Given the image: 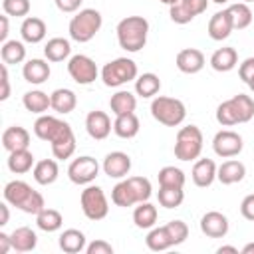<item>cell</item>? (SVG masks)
<instances>
[{"instance_id": "6da1fadb", "label": "cell", "mask_w": 254, "mask_h": 254, "mask_svg": "<svg viewBox=\"0 0 254 254\" xmlns=\"http://www.w3.org/2000/svg\"><path fill=\"white\" fill-rule=\"evenodd\" d=\"M2 194H4V200L10 202V206H16L18 210H22L26 214H38L46 206L42 192L32 189V185H28L26 181L16 179V181L6 183Z\"/></svg>"}, {"instance_id": "7a4b0ae2", "label": "cell", "mask_w": 254, "mask_h": 254, "mask_svg": "<svg viewBox=\"0 0 254 254\" xmlns=\"http://www.w3.org/2000/svg\"><path fill=\"white\" fill-rule=\"evenodd\" d=\"M115 32H117L119 46L125 52L135 54V52H141L145 48V44H147L149 22L143 16H127V18L119 20Z\"/></svg>"}, {"instance_id": "3957f363", "label": "cell", "mask_w": 254, "mask_h": 254, "mask_svg": "<svg viewBox=\"0 0 254 254\" xmlns=\"http://www.w3.org/2000/svg\"><path fill=\"white\" fill-rule=\"evenodd\" d=\"M254 117V99L246 93H238L216 107V121L222 127L248 123Z\"/></svg>"}, {"instance_id": "277c9868", "label": "cell", "mask_w": 254, "mask_h": 254, "mask_svg": "<svg viewBox=\"0 0 254 254\" xmlns=\"http://www.w3.org/2000/svg\"><path fill=\"white\" fill-rule=\"evenodd\" d=\"M101 24H103V18H101L99 10H95V8H83V10H79L69 20L67 32H69V38L73 42L85 44V42H89V40L95 38V34L101 30Z\"/></svg>"}, {"instance_id": "5b68a950", "label": "cell", "mask_w": 254, "mask_h": 254, "mask_svg": "<svg viewBox=\"0 0 254 254\" xmlns=\"http://www.w3.org/2000/svg\"><path fill=\"white\" fill-rule=\"evenodd\" d=\"M151 115L155 121L167 127H177L185 121L187 117V107L181 99L177 97H167V95H157L151 101Z\"/></svg>"}, {"instance_id": "8992f818", "label": "cell", "mask_w": 254, "mask_h": 254, "mask_svg": "<svg viewBox=\"0 0 254 254\" xmlns=\"http://www.w3.org/2000/svg\"><path fill=\"white\" fill-rule=\"evenodd\" d=\"M202 131L196 125H185L175 139V157L179 161H196L202 153Z\"/></svg>"}, {"instance_id": "52a82bcc", "label": "cell", "mask_w": 254, "mask_h": 254, "mask_svg": "<svg viewBox=\"0 0 254 254\" xmlns=\"http://www.w3.org/2000/svg\"><path fill=\"white\" fill-rule=\"evenodd\" d=\"M137 75L139 69L131 58H115L101 67V81L107 87H119L123 83L137 79Z\"/></svg>"}, {"instance_id": "ba28073f", "label": "cell", "mask_w": 254, "mask_h": 254, "mask_svg": "<svg viewBox=\"0 0 254 254\" xmlns=\"http://www.w3.org/2000/svg\"><path fill=\"white\" fill-rule=\"evenodd\" d=\"M79 204L83 214L89 220H101L109 212V202L101 187L97 185H85V189L79 194Z\"/></svg>"}, {"instance_id": "9c48e42d", "label": "cell", "mask_w": 254, "mask_h": 254, "mask_svg": "<svg viewBox=\"0 0 254 254\" xmlns=\"http://www.w3.org/2000/svg\"><path fill=\"white\" fill-rule=\"evenodd\" d=\"M67 73H69V77H71L75 83H79V85H89V83H93V81L97 79L99 69H97L95 62H93L89 56H85V54H75V56H71V58L67 60Z\"/></svg>"}, {"instance_id": "30bf717a", "label": "cell", "mask_w": 254, "mask_h": 254, "mask_svg": "<svg viewBox=\"0 0 254 254\" xmlns=\"http://www.w3.org/2000/svg\"><path fill=\"white\" fill-rule=\"evenodd\" d=\"M97 175H99V163L89 155L73 159L67 167V177L73 185H91Z\"/></svg>"}, {"instance_id": "8fae6325", "label": "cell", "mask_w": 254, "mask_h": 254, "mask_svg": "<svg viewBox=\"0 0 254 254\" xmlns=\"http://www.w3.org/2000/svg\"><path fill=\"white\" fill-rule=\"evenodd\" d=\"M244 147V141H242V135L232 131V129H222L214 135L212 139V149L218 157L222 159H232V157H238L240 151Z\"/></svg>"}, {"instance_id": "7c38bea8", "label": "cell", "mask_w": 254, "mask_h": 254, "mask_svg": "<svg viewBox=\"0 0 254 254\" xmlns=\"http://www.w3.org/2000/svg\"><path fill=\"white\" fill-rule=\"evenodd\" d=\"M69 127V123H65V121H62V119H58V117H54V115H40L36 121H34V135L38 137V139H42V141H48V143H52L56 137H60L65 129Z\"/></svg>"}, {"instance_id": "4fadbf2b", "label": "cell", "mask_w": 254, "mask_h": 254, "mask_svg": "<svg viewBox=\"0 0 254 254\" xmlns=\"http://www.w3.org/2000/svg\"><path fill=\"white\" fill-rule=\"evenodd\" d=\"M111 129H113V123H111V119H109V115L105 111L95 109V111L87 113V117H85V131H87V135L91 139L103 141V139L109 137Z\"/></svg>"}, {"instance_id": "5bb4252c", "label": "cell", "mask_w": 254, "mask_h": 254, "mask_svg": "<svg viewBox=\"0 0 254 254\" xmlns=\"http://www.w3.org/2000/svg\"><path fill=\"white\" fill-rule=\"evenodd\" d=\"M101 169L109 179H123L131 171V157L123 151H111L105 155Z\"/></svg>"}, {"instance_id": "9a60e30c", "label": "cell", "mask_w": 254, "mask_h": 254, "mask_svg": "<svg viewBox=\"0 0 254 254\" xmlns=\"http://www.w3.org/2000/svg\"><path fill=\"white\" fill-rule=\"evenodd\" d=\"M200 232L208 238H224L228 234V218L218 210H208L200 218Z\"/></svg>"}, {"instance_id": "2e32d148", "label": "cell", "mask_w": 254, "mask_h": 254, "mask_svg": "<svg viewBox=\"0 0 254 254\" xmlns=\"http://www.w3.org/2000/svg\"><path fill=\"white\" fill-rule=\"evenodd\" d=\"M175 65L183 73H189V75L198 73L204 67V54L200 50H196V48H185V50H181L177 54Z\"/></svg>"}, {"instance_id": "e0dca14e", "label": "cell", "mask_w": 254, "mask_h": 254, "mask_svg": "<svg viewBox=\"0 0 254 254\" xmlns=\"http://www.w3.org/2000/svg\"><path fill=\"white\" fill-rule=\"evenodd\" d=\"M232 30H234V28H232V18H230L228 8L218 10L216 14L210 16V20H208V28H206L210 40H214V42H222V40H226V38L232 34Z\"/></svg>"}, {"instance_id": "ac0fdd59", "label": "cell", "mask_w": 254, "mask_h": 254, "mask_svg": "<svg viewBox=\"0 0 254 254\" xmlns=\"http://www.w3.org/2000/svg\"><path fill=\"white\" fill-rule=\"evenodd\" d=\"M216 163L212 159H196L194 165H192V171H190V177H192V183L200 189H206L214 183L216 179Z\"/></svg>"}, {"instance_id": "d6986e66", "label": "cell", "mask_w": 254, "mask_h": 254, "mask_svg": "<svg viewBox=\"0 0 254 254\" xmlns=\"http://www.w3.org/2000/svg\"><path fill=\"white\" fill-rule=\"evenodd\" d=\"M52 69H50V64L46 60H40V58H32L24 64L22 67V75L28 83L32 85H42L44 81H48Z\"/></svg>"}, {"instance_id": "ffe728a7", "label": "cell", "mask_w": 254, "mask_h": 254, "mask_svg": "<svg viewBox=\"0 0 254 254\" xmlns=\"http://www.w3.org/2000/svg\"><path fill=\"white\" fill-rule=\"evenodd\" d=\"M48 34L46 22L38 16H26L20 26V36L26 44H40Z\"/></svg>"}, {"instance_id": "44dd1931", "label": "cell", "mask_w": 254, "mask_h": 254, "mask_svg": "<svg viewBox=\"0 0 254 254\" xmlns=\"http://www.w3.org/2000/svg\"><path fill=\"white\" fill-rule=\"evenodd\" d=\"M2 147L8 153L18 151V149H28L30 147V133H28V129H24L20 125L6 127L4 133H2Z\"/></svg>"}, {"instance_id": "7402d4cb", "label": "cell", "mask_w": 254, "mask_h": 254, "mask_svg": "<svg viewBox=\"0 0 254 254\" xmlns=\"http://www.w3.org/2000/svg\"><path fill=\"white\" fill-rule=\"evenodd\" d=\"M246 175V167L242 161L238 159H228L224 161L218 169H216V179L222 183V185H234V183H240Z\"/></svg>"}, {"instance_id": "603a6c76", "label": "cell", "mask_w": 254, "mask_h": 254, "mask_svg": "<svg viewBox=\"0 0 254 254\" xmlns=\"http://www.w3.org/2000/svg\"><path fill=\"white\" fill-rule=\"evenodd\" d=\"M236 65H238V54H236V50L230 48V46L218 48V50L210 56V67H212L214 71L224 73V71L234 69Z\"/></svg>"}, {"instance_id": "cb8c5ba5", "label": "cell", "mask_w": 254, "mask_h": 254, "mask_svg": "<svg viewBox=\"0 0 254 254\" xmlns=\"http://www.w3.org/2000/svg\"><path fill=\"white\" fill-rule=\"evenodd\" d=\"M32 175H34V181L42 187H48L52 183L58 181V175H60V167L54 159H42L34 165L32 169Z\"/></svg>"}, {"instance_id": "d4e9b609", "label": "cell", "mask_w": 254, "mask_h": 254, "mask_svg": "<svg viewBox=\"0 0 254 254\" xmlns=\"http://www.w3.org/2000/svg\"><path fill=\"white\" fill-rule=\"evenodd\" d=\"M22 105L26 107V111L36 113V115H44L50 107H52V97L48 93H44L42 89H32L26 91L22 97Z\"/></svg>"}, {"instance_id": "484cf974", "label": "cell", "mask_w": 254, "mask_h": 254, "mask_svg": "<svg viewBox=\"0 0 254 254\" xmlns=\"http://www.w3.org/2000/svg\"><path fill=\"white\" fill-rule=\"evenodd\" d=\"M52 155L56 157V159H69L73 153H75V135H73V129H71V125L60 135V137H56L52 143Z\"/></svg>"}, {"instance_id": "4316f807", "label": "cell", "mask_w": 254, "mask_h": 254, "mask_svg": "<svg viewBox=\"0 0 254 254\" xmlns=\"http://www.w3.org/2000/svg\"><path fill=\"white\" fill-rule=\"evenodd\" d=\"M10 240H12V250L16 252H32L38 244V236L30 226L14 228L10 232Z\"/></svg>"}, {"instance_id": "83f0119b", "label": "cell", "mask_w": 254, "mask_h": 254, "mask_svg": "<svg viewBox=\"0 0 254 254\" xmlns=\"http://www.w3.org/2000/svg\"><path fill=\"white\" fill-rule=\"evenodd\" d=\"M50 97H52V109H54L56 113H62V115L71 113V111L75 109V105H77L75 93H73L71 89H67V87H58V89H54V91L50 93Z\"/></svg>"}, {"instance_id": "f1b7e54d", "label": "cell", "mask_w": 254, "mask_h": 254, "mask_svg": "<svg viewBox=\"0 0 254 254\" xmlns=\"http://www.w3.org/2000/svg\"><path fill=\"white\" fill-rule=\"evenodd\" d=\"M139 117L135 113H123V115H115L113 121V133L121 139H133L139 133Z\"/></svg>"}, {"instance_id": "f546056e", "label": "cell", "mask_w": 254, "mask_h": 254, "mask_svg": "<svg viewBox=\"0 0 254 254\" xmlns=\"http://www.w3.org/2000/svg\"><path fill=\"white\" fill-rule=\"evenodd\" d=\"M69 54H71V44H69V40L60 38V36L48 40L46 46H44V56H46V60H48V62H54V64L67 60Z\"/></svg>"}, {"instance_id": "4dcf8cb0", "label": "cell", "mask_w": 254, "mask_h": 254, "mask_svg": "<svg viewBox=\"0 0 254 254\" xmlns=\"http://www.w3.org/2000/svg\"><path fill=\"white\" fill-rule=\"evenodd\" d=\"M157 216H159L157 206L151 204L149 200H145V202H137V206H135V210H133V222H135V226L141 228V230H149V228H153L155 222H157Z\"/></svg>"}, {"instance_id": "1f68e13d", "label": "cell", "mask_w": 254, "mask_h": 254, "mask_svg": "<svg viewBox=\"0 0 254 254\" xmlns=\"http://www.w3.org/2000/svg\"><path fill=\"white\" fill-rule=\"evenodd\" d=\"M87 246L85 242V234L77 228H67L60 234V248L65 252V254H77V252H83Z\"/></svg>"}, {"instance_id": "d6a6232c", "label": "cell", "mask_w": 254, "mask_h": 254, "mask_svg": "<svg viewBox=\"0 0 254 254\" xmlns=\"http://www.w3.org/2000/svg\"><path fill=\"white\" fill-rule=\"evenodd\" d=\"M161 89V79L157 73L153 71H147V73H141L137 75L135 79V93L143 99H149V97H155Z\"/></svg>"}, {"instance_id": "836d02e7", "label": "cell", "mask_w": 254, "mask_h": 254, "mask_svg": "<svg viewBox=\"0 0 254 254\" xmlns=\"http://www.w3.org/2000/svg\"><path fill=\"white\" fill-rule=\"evenodd\" d=\"M109 107H111V113L113 115H123V113H135V107H137V97L127 91V89H121L117 93L111 95L109 99Z\"/></svg>"}, {"instance_id": "e575fe53", "label": "cell", "mask_w": 254, "mask_h": 254, "mask_svg": "<svg viewBox=\"0 0 254 254\" xmlns=\"http://www.w3.org/2000/svg\"><path fill=\"white\" fill-rule=\"evenodd\" d=\"M34 165H36L34 155L28 149H18V151H12L8 155V169L14 175H24V173L32 171Z\"/></svg>"}, {"instance_id": "d590c367", "label": "cell", "mask_w": 254, "mask_h": 254, "mask_svg": "<svg viewBox=\"0 0 254 254\" xmlns=\"http://www.w3.org/2000/svg\"><path fill=\"white\" fill-rule=\"evenodd\" d=\"M0 58L6 65H14V64H22L26 60V46L20 40H8L2 44L0 48Z\"/></svg>"}, {"instance_id": "8d00e7d4", "label": "cell", "mask_w": 254, "mask_h": 254, "mask_svg": "<svg viewBox=\"0 0 254 254\" xmlns=\"http://www.w3.org/2000/svg\"><path fill=\"white\" fill-rule=\"evenodd\" d=\"M36 224H38V228L44 230V232H56V230L62 228V224H64V216H62L60 210L44 206V208L36 214Z\"/></svg>"}, {"instance_id": "74e56055", "label": "cell", "mask_w": 254, "mask_h": 254, "mask_svg": "<svg viewBox=\"0 0 254 254\" xmlns=\"http://www.w3.org/2000/svg\"><path fill=\"white\" fill-rule=\"evenodd\" d=\"M111 202L115 206H121V208H127V206H133L137 204V196L133 192V187L129 185V181H119L113 189H111Z\"/></svg>"}, {"instance_id": "f35d334b", "label": "cell", "mask_w": 254, "mask_h": 254, "mask_svg": "<svg viewBox=\"0 0 254 254\" xmlns=\"http://www.w3.org/2000/svg\"><path fill=\"white\" fill-rule=\"evenodd\" d=\"M145 244L153 252H163V250H169L173 246V240H171V236H169L165 226H153V228H149Z\"/></svg>"}, {"instance_id": "ab89813d", "label": "cell", "mask_w": 254, "mask_h": 254, "mask_svg": "<svg viewBox=\"0 0 254 254\" xmlns=\"http://www.w3.org/2000/svg\"><path fill=\"white\" fill-rule=\"evenodd\" d=\"M230 18H232V28L234 30H244L252 24V10L246 2H236L228 6Z\"/></svg>"}, {"instance_id": "60d3db41", "label": "cell", "mask_w": 254, "mask_h": 254, "mask_svg": "<svg viewBox=\"0 0 254 254\" xmlns=\"http://www.w3.org/2000/svg\"><path fill=\"white\" fill-rule=\"evenodd\" d=\"M157 179H159V187H179V189H183L185 187V181H187L185 173L179 167H173V165L163 167L159 171Z\"/></svg>"}, {"instance_id": "b9f144b4", "label": "cell", "mask_w": 254, "mask_h": 254, "mask_svg": "<svg viewBox=\"0 0 254 254\" xmlns=\"http://www.w3.org/2000/svg\"><path fill=\"white\" fill-rule=\"evenodd\" d=\"M157 198H159V204L161 206H165V208H177L185 200V190L179 189V187H159Z\"/></svg>"}, {"instance_id": "7bdbcfd3", "label": "cell", "mask_w": 254, "mask_h": 254, "mask_svg": "<svg viewBox=\"0 0 254 254\" xmlns=\"http://www.w3.org/2000/svg\"><path fill=\"white\" fill-rule=\"evenodd\" d=\"M127 181L133 187V192L137 196V202H145V200L151 198L153 187H151V181L149 179H145V177H129Z\"/></svg>"}, {"instance_id": "ee69618b", "label": "cell", "mask_w": 254, "mask_h": 254, "mask_svg": "<svg viewBox=\"0 0 254 254\" xmlns=\"http://www.w3.org/2000/svg\"><path fill=\"white\" fill-rule=\"evenodd\" d=\"M165 228H167V232H169V236L173 240V246L183 244L187 240V236H189V226L183 220H171V222L165 224Z\"/></svg>"}, {"instance_id": "f6af8a7d", "label": "cell", "mask_w": 254, "mask_h": 254, "mask_svg": "<svg viewBox=\"0 0 254 254\" xmlns=\"http://www.w3.org/2000/svg\"><path fill=\"white\" fill-rule=\"evenodd\" d=\"M2 10L8 16L24 18L30 14V0H2Z\"/></svg>"}, {"instance_id": "bcb514c9", "label": "cell", "mask_w": 254, "mask_h": 254, "mask_svg": "<svg viewBox=\"0 0 254 254\" xmlns=\"http://www.w3.org/2000/svg\"><path fill=\"white\" fill-rule=\"evenodd\" d=\"M169 16H171V20L175 22V24H189V22H192L194 18L183 8V4L181 2H177V4H173V6H169Z\"/></svg>"}, {"instance_id": "7dc6e473", "label": "cell", "mask_w": 254, "mask_h": 254, "mask_svg": "<svg viewBox=\"0 0 254 254\" xmlns=\"http://www.w3.org/2000/svg\"><path fill=\"white\" fill-rule=\"evenodd\" d=\"M181 4L192 18H196L202 12H206V8H208V0H181Z\"/></svg>"}, {"instance_id": "c3c4849f", "label": "cell", "mask_w": 254, "mask_h": 254, "mask_svg": "<svg viewBox=\"0 0 254 254\" xmlns=\"http://www.w3.org/2000/svg\"><path fill=\"white\" fill-rule=\"evenodd\" d=\"M85 252L87 254H113V246L107 242V240H93L85 246Z\"/></svg>"}, {"instance_id": "681fc988", "label": "cell", "mask_w": 254, "mask_h": 254, "mask_svg": "<svg viewBox=\"0 0 254 254\" xmlns=\"http://www.w3.org/2000/svg\"><path fill=\"white\" fill-rule=\"evenodd\" d=\"M238 75L244 83L254 81V58H246L240 65H238Z\"/></svg>"}, {"instance_id": "f907efd6", "label": "cell", "mask_w": 254, "mask_h": 254, "mask_svg": "<svg viewBox=\"0 0 254 254\" xmlns=\"http://www.w3.org/2000/svg\"><path fill=\"white\" fill-rule=\"evenodd\" d=\"M240 214H242L246 220L254 222V192H252V194H246V196L242 198V202H240Z\"/></svg>"}, {"instance_id": "816d5d0a", "label": "cell", "mask_w": 254, "mask_h": 254, "mask_svg": "<svg viewBox=\"0 0 254 254\" xmlns=\"http://www.w3.org/2000/svg\"><path fill=\"white\" fill-rule=\"evenodd\" d=\"M54 2H56V8H58L60 12L71 14V12H77V10H79V6H81L83 0H54Z\"/></svg>"}, {"instance_id": "f5cc1de1", "label": "cell", "mask_w": 254, "mask_h": 254, "mask_svg": "<svg viewBox=\"0 0 254 254\" xmlns=\"http://www.w3.org/2000/svg\"><path fill=\"white\" fill-rule=\"evenodd\" d=\"M0 73H2V91H0V101H6V99L10 97V79H8V65H6V64H2Z\"/></svg>"}, {"instance_id": "db71d44e", "label": "cell", "mask_w": 254, "mask_h": 254, "mask_svg": "<svg viewBox=\"0 0 254 254\" xmlns=\"http://www.w3.org/2000/svg\"><path fill=\"white\" fill-rule=\"evenodd\" d=\"M0 42H8V14L0 16Z\"/></svg>"}, {"instance_id": "11a10c76", "label": "cell", "mask_w": 254, "mask_h": 254, "mask_svg": "<svg viewBox=\"0 0 254 254\" xmlns=\"http://www.w3.org/2000/svg\"><path fill=\"white\" fill-rule=\"evenodd\" d=\"M8 250H12V240H10V234L0 232V254H6Z\"/></svg>"}, {"instance_id": "9f6ffc18", "label": "cell", "mask_w": 254, "mask_h": 254, "mask_svg": "<svg viewBox=\"0 0 254 254\" xmlns=\"http://www.w3.org/2000/svg\"><path fill=\"white\" fill-rule=\"evenodd\" d=\"M8 206H10V202H6V200L0 204V212H2L0 226H6V224H8V220H10V210H8Z\"/></svg>"}, {"instance_id": "6f0895ef", "label": "cell", "mask_w": 254, "mask_h": 254, "mask_svg": "<svg viewBox=\"0 0 254 254\" xmlns=\"http://www.w3.org/2000/svg\"><path fill=\"white\" fill-rule=\"evenodd\" d=\"M218 254H222V252H230V254H238V248L236 246H220L218 250H216Z\"/></svg>"}, {"instance_id": "680465c9", "label": "cell", "mask_w": 254, "mask_h": 254, "mask_svg": "<svg viewBox=\"0 0 254 254\" xmlns=\"http://www.w3.org/2000/svg\"><path fill=\"white\" fill-rule=\"evenodd\" d=\"M242 254H254V242H250V244H246V246L242 248Z\"/></svg>"}, {"instance_id": "91938a15", "label": "cell", "mask_w": 254, "mask_h": 254, "mask_svg": "<svg viewBox=\"0 0 254 254\" xmlns=\"http://www.w3.org/2000/svg\"><path fill=\"white\" fill-rule=\"evenodd\" d=\"M161 4H167V6H173V4H177V2H181V0H159Z\"/></svg>"}, {"instance_id": "94428289", "label": "cell", "mask_w": 254, "mask_h": 254, "mask_svg": "<svg viewBox=\"0 0 254 254\" xmlns=\"http://www.w3.org/2000/svg\"><path fill=\"white\" fill-rule=\"evenodd\" d=\"M212 2H214V4H226L228 0H212Z\"/></svg>"}, {"instance_id": "6125c7cd", "label": "cell", "mask_w": 254, "mask_h": 254, "mask_svg": "<svg viewBox=\"0 0 254 254\" xmlns=\"http://www.w3.org/2000/svg\"><path fill=\"white\" fill-rule=\"evenodd\" d=\"M248 87H250V89L254 91V81H250V83H248Z\"/></svg>"}, {"instance_id": "be15d7a7", "label": "cell", "mask_w": 254, "mask_h": 254, "mask_svg": "<svg viewBox=\"0 0 254 254\" xmlns=\"http://www.w3.org/2000/svg\"><path fill=\"white\" fill-rule=\"evenodd\" d=\"M242 2H246V4H248V2H254V0H242Z\"/></svg>"}]
</instances>
